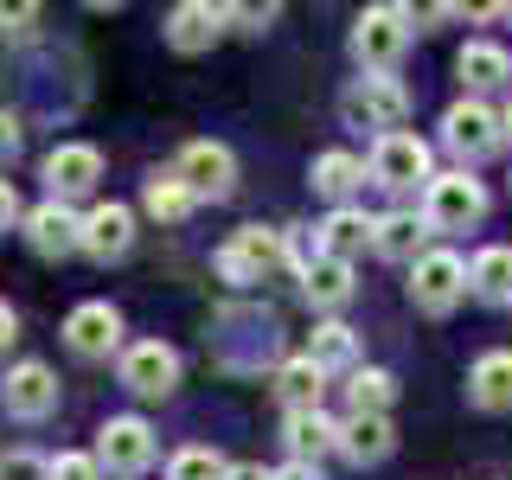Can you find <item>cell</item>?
Returning <instances> with one entry per match:
<instances>
[{"label":"cell","instance_id":"obj_37","mask_svg":"<svg viewBox=\"0 0 512 480\" xmlns=\"http://www.w3.org/2000/svg\"><path fill=\"white\" fill-rule=\"evenodd\" d=\"M276 480H320V468H308V461H288V468H276Z\"/></svg>","mask_w":512,"mask_h":480},{"label":"cell","instance_id":"obj_34","mask_svg":"<svg viewBox=\"0 0 512 480\" xmlns=\"http://www.w3.org/2000/svg\"><path fill=\"white\" fill-rule=\"evenodd\" d=\"M13 154H20V122H13L7 109H0V167H7Z\"/></svg>","mask_w":512,"mask_h":480},{"label":"cell","instance_id":"obj_15","mask_svg":"<svg viewBox=\"0 0 512 480\" xmlns=\"http://www.w3.org/2000/svg\"><path fill=\"white\" fill-rule=\"evenodd\" d=\"M372 180L378 186H391V192H404V186H416V180H436L429 173V141H416V135H384L378 148H372Z\"/></svg>","mask_w":512,"mask_h":480},{"label":"cell","instance_id":"obj_30","mask_svg":"<svg viewBox=\"0 0 512 480\" xmlns=\"http://www.w3.org/2000/svg\"><path fill=\"white\" fill-rule=\"evenodd\" d=\"M224 474H231V461H224L218 448H199V442L167 461V480H224Z\"/></svg>","mask_w":512,"mask_h":480},{"label":"cell","instance_id":"obj_23","mask_svg":"<svg viewBox=\"0 0 512 480\" xmlns=\"http://www.w3.org/2000/svg\"><path fill=\"white\" fill-rule=\"evenodd\" d=\"M468 397L480 410H512V352H480L468 372Z\"/></svg>","mask_w":512,"mask_h":480},{"label":"cell","instance_id":"obj_22","mask_svg":"<svg viewBox=\"0 0 512 480\" xmlns=\"http://www.w3.org/2000/svg\"><path fill=\"white\" fill-rule=\"evenodd\" d=\"M320 391H327V372L301 352V359H288L282 372H276V397H282V410L288 416H301V410H320Z\"/></svg>","mask_w":512,"mask_h":480},{"label":"cell","instance_id":"obj_21","mask_svg":"<svg viewBox=\"0 0 512 480\" xmlns=\"http://www.w3.org/2000/svg\"><path fill=\"white\" fill-rule=\"evenodd\" d=\"M423 237H429L423 212H384L378 231H372V250L391 256V263H416V256H423Z\"/></svg>","mask_w":512,"mask_h":480},{"label":"cell","instance_id":"obj_29","mask_svg":"<svg viewBox=\"0 0 512 480\" xmlns=\"http://www.w3.org/2000/svg\"><path fill=\"white\" fill-rule=\"evenodd\" d=\"M346 397H352V410L384 416V410H391V397H397V378H391V372H378V365H352Z\"/></svg>","mask_w":512,"mask_h":480},{"label":"cell","instance_id":"obj_17","mask_svg":"<svg viewBox=\"0 0 512 480\" xmlns=\"http://www.w3.org/2000/svg\"><path fill=\"white\" fill-rule=\"evenodd\" d=\"M391 448H397L391 416H365V410H352L346 423H340V455H346V461H359V468H378Z\"/></svg>","mask_w":512,"mask_h":480},{"label":"cell","instance_id":"obj_19","mask_svg":"<svg viewBox=\"0 0 512 480\" xmlns=\"http://www.w3.org/2000/svg\"><path fill=\"white\" fill-rule=\"evenodd\" d=\"M378 231V218H365L359 205H333L327 224H320V256H340V263H352V250H365Z\"/></svg>","mask_w":512,"mask_h":480},{"label":"cell","instance_id":"obj_31","mask_svg":"<svg viewBox=\"0 0 512 480\" xmlns=\"http://www.w3.org/2000/svg\"><path fill=\"white\" fill-rule=\"evenodd\" d=\"M0 480H52V461L32 455V448H7L0 455Z\"/></svg>","mask_w":512,"mask_h":480},{"label":"cell","instance_id":"obj_24","mask_svg":"<svg viewBox=\"0 0 512 480\" xmlns=\"http://www.w3.org/2000/svg\"><path fill=\"white\" fill-rule=\"evenodd\" d=\"M141 205H148V218H160V224H186L199 199H192L186 180L167 167V173H148V186H141Z\"/></svg>","mask_w":512,"mask_h":480},{"label":"cell","instance_id":"obj_40","mask_svg":"<svg viewBox=\"0 0 512 480\" xmlns=\"http://www.w3.org/2000/svg\"><path fill=\"white\" fill-rule=\"evenodd\" d=\"M0 26H7V13H0Z\"/></svg>","mask_w":512,"mask_h":480},{"label":"cell","instance_id":"obj_35","mask_svg":"<svg viewBox=\"0 0 512 480\" xmlns=\"http://www.w3.org/2000/svg\"><path fill=\"white\" fill-rule=\"evenodd\" d=\"M231 20H244V32H263L276 20V7H231Z\"/></svg>","mask_w":512,"mask_h":480},{"label":"cell","instance_id":"obj_14","mask_svg":"<svg viewBox=\"0 0 512 480\" xmlns=\"http://www.w3.org/2000/svg\"><path fill=\"white\" fill-rule=\"evenodd\" d=\"M224 26H231V7H212V0H180L160 32H167L173 52H212V45L224 39Z\"/></svg>","mask_w":512,"mask_h":480},{"label":"cell","instance_id":"obj_4","mask_svg":"<svg viewBox=\"0 0 512 480\" xmlns=\"http://www.w3.org/2000/svg\"><path fill=\"white\" fill-rule=\"evenodd\" d=\"M480 212H487V192H480V180H468V167L436 173L423 186V224L429 231H474Z\"/></svg>","mask_w":512,"mask_h":480},{"label":"cell","instance_id":"obj_9","mask_svg":"<svg viewBox=\"0 0 512 480\" xmlns=\"http://www.w3.org/2000/svg\"><path fill=\"white\" fill-rule=\"evenodd\" d=\"M0 410L20 416V423H39V416L58 410V372L39 359H20L7 378H0Z\"/></svg>","mask_w":512,"mask_h":480},{"label":"cell","instance_id":"obj_7","mask_svg":"<svg viewBox=\"0 0 512 480\" xmlns=\"http://www.w3.org/2000/svg\"><path fill=\"white\" fill-rule=\"evenodd\" d=\"M173 173L186 180L192 199H231V186H237V154L224 148V141H186L180 160H173Z\"/></svg>","mask_w":512,"mask_h":480},{"label":"cell","instance_id":"obj_18","mask_svg":"<svg viewBox=\"0 0 512 480\" xmlns=\"http://www.w3.org/2000/svg\"><path fill=\"white\" fill-rule=\"evenodd\" d=\"M301 295L314 301V308H346L352 301V263H340V256H308V263H301Z\"/></svg>","mask_w":512,"mask_h":480},{"label":"cell","instance_id":"obj_11","mask_svg":"<svg viewBox=\"0 0 512 480\" xmlns=\"http://www.w3.org/2000/svg\"><path fill=\"white\" fill-rule=\"evenodd\" d=\"M20 231H26L32 256H45V263H58V256H77V250H84V218H77L71 205H58V199L32 205Z\"/></svg>","mask_w":512,"mask_h":480},{"label":"cell","instance_id":"obj_16","mask_svg":"<svg viewBox=\"0 0 512 480\" xmlns=\"http://www.w3.org/2000/svg\"><path fill=\"white\" fill-rule=\"evenodd\" d=\"M84 250L96 256V263H122L128 250H135V212L128 205H90L84 212Z\"/></svg>","mask_w":512,"mask_h":480},{"label":"cell","instance_id":"obj_1","mask_svg":"<svg viewBox=\"0 0 512 480\" xmlns=\"http://www.w3.org/2000/svg\"><path fill=\"white\" fill-rule=\"evenodd\" d=\"M410 32H416L410 7H365L359 20H352V58H359L372 77H391V64L404 58Z\"/></svg>","mask_w":512,"mask_h":480},{"label":"cell","instance_id":"obj_39","mask_svg":"<svg viewBox=\"0 0 512 480\" xmlns=\"http://www.w3.org/2000/svg\"><path fill=\"white\" fill-rule=\"evenodd\" d=\"M500 122H506V141H512V109H506V116H500Z\"/></svg>","mask_w":512,"mask_h":480},{"label":"cell","instance_id":"obj_8","mask_svg":"<svg viewBox=\"0 0 512 480\" xmlns=\"http://www.w3.org/2000/svg\"><path fill=\"white\" fill-rule=\"evenodd\" d=\"M116 378L135 397H173V384H180V352H173L167 340H135L116 359Z\"/></svg>","mask_w":512,"mask_h":480},{"label":"cell","instance_id":"obj_2","mask_svg":"<svg viewBox=\"0 0 512 480\" xmlns=\"http://www.w3.org/2000/svg\"><path fill=\"white\" fill-rule=\"evenodd\" d=\"M340 116L352 128H378V141L384 135H404V116H410V90L397 84V77H352V90L340 96Z\"/></svg>","mask_w":512,"mask_h":480},{"label":"cell","instance_id":"obj_13","mask_svg":"<svg viewBox=\"0 0 512 480\" xmlns=\"http://www.w3.org/2000/svg\"><path fill=\"white\" fill-rule=\"evenodd\" d=\"M64 346H71L77 359H109V352L122 346V314L109 308V301H77L71 320H64Z\"/></svg>","mask_w":512,"mask_h":480},{"label":"cell","instance_id":"obj_27","mask_svg":"<svg viewBox=\"0 0 512 480\" xmlns=\"http://www.w3.org/2000/svg\"><path fill=\"white\" fill-rule=\"evenodd\" d=\"M308 359L320 372H352V359H359V340H352L346 320H320L314 340H308Z\"/></svg>","mask_w":512,"mask_h":480},{"label":"cell","instance_id":"obj_32","mask_svg":"<svg viewBox=\"0 0 512 480\" xmlns=\"http://www.w3.org/2000/svg\"><path fill=\"white\" fill-rule=\"evenodd\" d=\"M52 480H103V468H96V455L64 448V455H52Z\"/></svg>","mask_w":512,"mask_h":480},{"label":"cell","instance_id":"obj_28","mask_svg":"<svg viewBox=\"0 0 512 480\" xmlns=\"http://www.w3.org/2000/svg\"><path fill=\"white\" fill-rule=\"evenodd\" d=\"M455 71H461V84H468V90H493V84H506V77H512V58L500 52V45L474 39L468 52L455 58Z\"/></svg>","mask_w":512,"mask_h":480},{"label":"cell","instance_id":"obj_38","mask_svg":"<svg viewBox=\"0 0 512 480\" xmlns=\"http://www.w3.org/2000/svg\"><path fill=\"white\" fill-rule=\"evenodd\" d=\"M224 480H276V474H269V468H256V461H244V468H231Z\"/></svg>","mask_w":512,"mask_h":480},{"label":"cell","instance_id":"obj_36","mask_svg":"<svg viewBox=\"0 0 512 480\" xmlns=\"http://www.w3.org/2000/svg\"><path fill=\"white\" fill-rule=\"evenodd\" d=\"M13 340H20V320H13V308H7V301H0V352H7Z\"/></svg>","mask_w":512,"mask_h":480},{"label":"cell","instance_id":"obj_5","mask_svg":"<svg viewBox=\"0 0 512 480\" xmlns=\"http://www.w3.org/2000/svg\"><path fill=\"white\" fill-rule=\"evenodd\" d=\"M96 468L116 474V480H135L154 468V429L148 416H109L103 429H96Z\"/></svg>","mask_w":512,"mask_h":480},{"label":"cell","instance_id":"obj_12","mask_svg":"<svg viewBox=\"0 0 512 480\" xmlns=\"http://www.w3.org/2000/svg\"><path fill=\"white\" fill-rule=\"evenodd\" d=\"M96 180H103V154H96L90 141H58V148L45 154V192H52L58 205L84 199Z\"/></svg>","mask_w":512,"mask_h":480},{"label":"cell","instance_id":"obj_10","mask_svg":"<svg viewBox=\"0 0 512 480\" xmlns=\"http://www.w3.org/2000/svg\"><path fill=\"white\" fill-rule=\"evenodd\" d=\"M500 141H506V122L493 116L487 103H474V96H468V103H455V109L442 116V148L461 154V160H487Z\"/></svg>","mask_w":512,"mask_h":480},{"label":"cell","instance_id":"obj_26","mask_svg":"<svg viewBox=\"0 0 512 480\" xmlns=\"http://www.w3.org/2000/svg\"><path fill=\"white\" fill-rule=\"evenodd\" d=\"M359 186H365V160H359V154L333 148V154H320V160H314V192H327L333 205H346Z\"/></svg>","mask_w":512,"mask_h":480},{"label":"cell","instance_id":"obj_25","mask_svg":"<svg viewBox=\"0 0 512 480\" xmlns=\"http://www.w3.org/2000/svg\"><path fill=\"white\" fill-rule=\"evenodd\" d=\"M468 288L480 301H506L512 308V244H493L468 263Z\"/></svg>","mask_w":512,"mask_h":480},{"label":"cell","instance_id":"obj_6","mask_svg":"<svg viewBox=\"0 0 512 480\" xmlns=\"http://www.w3.org/2000/svg\"><path fill=\"white\" fill-rule=\"evenodd\" d=\"M461 295H468V263L455 250H423L410 263V301L423 314H448Z\"/></svg>","mask_w":512,"mask_h":480},{"label":"cell","instance_id":"obj_33","mask_svg":"<svg viewBox=\"0 0 512 480\" xmlns=\"http://www.w3.org/2000/svg\"><path fill=\"white\" fill-rule=\"evenodd\" d=\"M13 224H26V212H20V192H13V180H0V231H13Z\"/></svg>","mask_w":512,"mask_h":480},{"label":"cell","instance_id":"obj_20","mask_svg":"<svg viewBox=\"0 0 512 480\" xmlns=\"http://www.w3.org/2000/svg\"><path fill=\"white\" fill-rule=\"evenodd\" d=\"M340 448V423H333L327 410H301L288 416V455L308 461V468H320V455H333Z\"/></svg>","mask_w":512,"mask_h":480},{"label":"cell","instance_id":"obj_3","mask_svg":"<svg viewBox=\"0 0 512 480\" xmlns=\"http://www.w3.org/2000/svg\"><path fill=\"white\" fill-rule=\"evenodd\" d=\"M276 269H288V244L282 231H263V224H244V231H231V244L218 250V276L250 288V282H269Z\"/></svg>","mask_w":512,"mask_h":480}]
</instances>
